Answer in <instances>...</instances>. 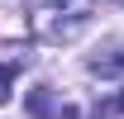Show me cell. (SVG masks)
<instances>
[{
	"label": "cell",
	"mask_w": 124,
	"mask_h": 119,
	"mask_svg": "<svg viewBox=\"0 0 124 119\" xmlns=\"http://www.w3.org/2000/svg\"><path fill=\"white\" fill-rule=\"evenodd\" d=\"M19 62H0V105H10V81H15Z\"/></svg>",
	"instance_id": "obj_5"
},
{
	"label": "cell",
	"mask_w": 124,
	"mask_h": 119,
	"mask_svg": "<svg viewBox=\"0 0 124 119\" xmlns=\"http://www.w3.org/2000/svg\"><path fill=\"white\" fill-rule=\"evenodd\" d=\"M95 119H124V90L115 95V100H105V105H95Z\"/></svg>",
	"instance_id": "obj_4"
},
{
	"label": "cell",
	"mask_w": 124,
	"mask_h": 119,
	"mask_svg": "<svg viewBox=\"0 0 124 119\" xmlns=\"http://www.w3.org/2000/svg\"><path fill=\"white\" fill-rule=\"evenodd\" d=\"M95 76H124V38H115V43H105L100 52H95L91 62H86Z\"/></svg>",
	"instance_id": "obj_2"
},
{
	"label": "cell",
	"mask_w": 124,
	"mask_h": 119,
	"mask_svg": "<svg viewBox=\"0 0 124 119\" xmlns=\"http://www.w3.org/2000/svg\"><path fill=\"white\" fill-rule=\"evenodd\" d=\"M29 114H38V119L57 114V119H62V105H53V95H48V86H38V90H29Z\"/></svg>",
	"instance_id": "obj_3"
},
{
	"label": "cell",
	"mask_w": 124,
	"mask_h": 119,
	"mask_svg": "<svg viewBox=\"0 0 124 119\" xmlns=\"http://www.w3.org/2000/svg\"><path fill=\"white\" fill-rule=\"evenodd\" d=\"M91 24V0H29V33L43 43H72Z\"/></svg>",
	"instance_id": "obj_1"
}]
</instances>
